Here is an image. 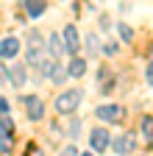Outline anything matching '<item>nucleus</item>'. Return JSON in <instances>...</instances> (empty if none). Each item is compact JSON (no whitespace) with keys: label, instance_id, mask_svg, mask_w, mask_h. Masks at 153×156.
Instances as JSON below:
<instances>
[{"label":"nucleus","instance_id":"nucleus-1","mask_svg":"<svg viewBox=\"0 0 153 156\" xmlns=\"http://www.w3.org/2000/svg\"><path fill=\"white\" fill-rule=\"evenodd\" d=\"M81 101H84V89L72 87V89H67V92H61L59 98H56V112L59 114H72L81 106Z\"/></svg>","mask_w":153,"mask_h":156},{"label":"nucleus","instance_id":"nucleus-2","mask_svg":"<svg viewBox=\"0 0 153 156\" xmlns=\"http://www.w3.org/2000/svg\"><path fill=\"white\" fill-rule=\"evenodd\" d=\"M25 58H28V64H31V67H42V62H45V42H42L39 31H31V34H28Z\"/></svg>","mask_w":153,"mask_h":156},{"label":"nucleus","instance_id":"nucleus-3","mask_svg":"<svg viewBox=\"0 0 153 156\" xmlns=\"http://www.w3.org/2000/svg\"><path fill=\"white\" fill-rule=\"evenodd\" d=\"M95 114H98L103 123H123V117H125L123 106H117V103H109V106H98V109H95Z\"/></svg>","mask_w":153,"mask_h":156},{"label":"nucleus","instance_id":"nucleus-4","mask_svg":"<svg viewBox=\"0 0 153 156\" xmlns=\"http://www.w3.org/2000/svg\"><path fill=\"white\" fill-rule=\"evenodd\" d=\"M109 131L106 128H95L92 134H89V145H92V151L95 153H103V151H109Z\"/></svg>","mask_w":153,"mask_h":156},{"label":"nucleus","instance_id":"nucleus-5","mask_svg":"<svg viewBox=\"0 0 153 156\" xmlns=\"http://www.w3.org/2000/svg\"><path fill=\"white\" fill-rule=\"evenodd\" d=\"M61 39H64V50H67L70 56H75V53H78V48H81V39H78V28H75V25H67Z\"/></svg>","mask_w":153,"mask_h":156},{"label":"nucleus","instance_id":"nucleus-6","mask_svg":"<svg viewBox=\"0 0 153 156\" xmlns=\"http://www.w3.org/2000/svg\"><path fill=\"white\" fill-rule=\"evenodd\" d=\"M23 101H25V106H28V117H31V120H42V112H45L42 98H39V95H25Z\"/></svg>","mask_w":153,"mask_h":156},{"label":"nucleus","instance_id":"nucleus-7","mask_svg":"<svg viewBox=\"0 0 153 156\" xmlns=\"http://www.w3.org/2000/svg\"><path fill=\"white\" fill-rule=\"evenodd\" d=\"M134 145H137V140H134L131 134H120V136H114V140H111L114 153H131V151H134Z\"/></svg>","mask_w":153,"mask_h":156},{"label":"nucleus","instance_id":"nucleus-8","mask_svg":"<svg viewBox=\"0 0 153 156\" xmlns=\"http://www.w3.org/2000/svg\"><path fill=\"white\" fill-rule=\"evenodd\" d=\"M20 53V39L17 36H6L3 42H0V58H14Z\"/></svg>","mask_w":153,"mask_h":156},{"label":"nucleus","instance_id":"nucleus-9","mask_svg":"<svg viewBox=\"0 0 153 156\" xmlns=\"http://www.w3.org/2000/svg\"><path fill=\"white\" fill-rule=\"evenodd\" d=\"M47 50H50L53 58H59V56L64 53V42H61L59 34H50V36H47Z\"/></svg>","mask_w":153,"mask_h":156},{"label":"nucleus","instance_id":"nucleus-10","mask_svg":"<svg viewBox=\"0 0 153 156\" xmlns=\"http://www.w3.org/2000/svg\"><path fill=\"white\" fill-rule=\"evenodd\" d=\"M67 70H70V75H72V78H81V75L86 73V62H84L81 56H72V62L67 64Z\"/></svg>","mask_w":153,"mask_h":156},{"label":"nucleus","instance_id":"nucleus-11","mask_svg":"<svg viewBox=\"0 0 153 156\" xmlns=\"http://www.w3.org/2000/svg\"><path fill=\"white\" fill-rule=\"evenodd\" d=\"M50 78H53V84H59V87H61L67 78H72V75H70V70H67L64 64H56V67H53V73H50Z\"/></svg>","mask_w":153,"mask_h":156},{"label":"nucleus","instance_id":"nucleus-12","mask_svg":"<svg viewBox=\"0 0 153 156\" xmlns=\"http://www.w3.org/2000/svg\"><path fill=\"white\" fill-rule=\"evenodd\" d=\"M9 75H11V84H14V87H23V84H25V67H23V64H14V67L9 70Z\"/></svg>","mask_w":153,"mask_h":156},{"label":"nucleus","instance_id":"nucleus-13","mask_svg":"<svg viewBox=\"0 0 153 156\" xmlns=\"http://www.w3.org/2000/svg\"><path fill=\"white\" fill-rule=\"evenodd\" d=\"M25 11L31 17H42L45 14V0H25Z\"/></svg>","mask_w":153,"mask_h":156},{"label":"nucleus","instance_id":"nucleus-14","mask_svg":"<svg viewBox=\"0 0 153 156\" xmlns=\"http://www.w3.org/2000/svg\"><path fill=\"white\" fill-rule=\"evenodd\" d=\"M142 140L145 142H153V117L150 114L142 117Z\"/></svg>","mask_w":153,"mask_h":156},{"label":"nucleus","instance_id":"nucleus-15","mask_svg":"<svg viewBox=\"0 0 153 156\" xmlns=\"http://www.w3.org/2000/svg\"><path fill=\"white\" fill-rule=\"evenodd\" d=\"M14 151V134H0V153Z\"/></svg>","mask_w":153,"mask_h":156},{"label":"nucleus","instance_id":"nucleus-16","mask_svg":"<svg viewBox=\"0 0 153 156\" xmlns=\"http://www.w3.org/2000/svg\"><path fill=\"white\" fill-rule=\"evenodd\" d=\"M0 134H14V123L9 120V117L3 114V117H0Z\"/></svg>","mask_w":153,"mask_h":156},{"label":"nucleus","instance_id":"nucleus-17","mask_svg":"<svg viewBox=\"0 0 153 156\" xmlns=\"http://www.w3.org/2000/svg\"><path fill=\"white\" fill-rule=\"evenodd\" d=\"M117 28H120V36H123V42H131V36H134V31H131V28H128L125 23H120Z\"/></svg>","mask_w":153,"mask_h":156},{"label":"nucleus","instance_id":"nucleus-18","mask_svg":"<svg viewBox=\"0 0 153 156\" xmlns=\"http://www.w3.org/2000/svg\"><path fill=\"white\" fill-rule=\"evenodd\" d=\"M78 128H81V123H78V120H72V126H70L67 134H70V136H78Z\"/></svg>","mask_w":153,"mask_h":156},{"label":"nucleus","instance_id":"nucleus-19","mask_svg":"<svg viewBox=\"0 0 153 156\" xmlns=\"http://www.w3.org/2000/svg\"><path fill=\"white\" fill-rule=\"evenodd\" d=\"M59 156H78V151H75V148H72V145H70V148H64V151H61V153H59Z\"/></svg>","mask_w":153,"mask_h":156},{"label":"nucleus","instance_id":"nucleus-20","mask_svg":"<svg viewBox=\"0 0 153 156\" xmlns=\"http://www.w3.org/2000/svg\"><path fill=\"white\" fill-rule=\"evenodd\" d=\"M0 81H3V84H6V81H11V75L6 73V67H3V64H0Z\"/></svg>","mask_w":153,"mask_h":156},{"label":"nucleus","instance_id":"nucleus-21","mask_svg":"<svg viewBox=\"0 0 153 156\" xmlns=\"http://www.w3.org/2000/svg\"><path fill=\"white\" fill-rule=\"evenodd\" d=\"M9 112V101H6V98H0V117H3Z\"/></svg>","mask_w":153,"mask_h":156},{"label":"nucleus","instance_id":"nucleus-22","mask_svg":"<svg viewBox=\"0 0 153 156\" xmlns=\"http://www.w3.org/2000/svg\"><path fill=\"white\" fill-rule=\"evenodd\" d=\"M145 75H148V84H150V87H153V62H150V64H148V73H145Z\"/></svg>","mask_w":153,"mask_h":156},{"label":"nucleus","instance_id":"nucleus-23","mask_svg":"<svg viewBox=\"0 0 153 156\" xmlns=\"http://www.w3.org/2000/svg\"><path fill=\"white\" fill-rule=\"evenodd\" d=\"M150 62H153V45H150Z\"/></svg>","mask_w":153,"mask_h":156},{"label":"nucleus","instance_id":"nucleus-24","mask_svg":"<svg viewBox=\"0 0 153 156\" xmlns=\"http://www.w3.org/2000/svg\"><path fill=\"white\" fill-rule=\"evenodd\" d=\"M81 156H92V153H81Z\"/></svg>","mask_w":153,"mask_h":156}]
</instances>
